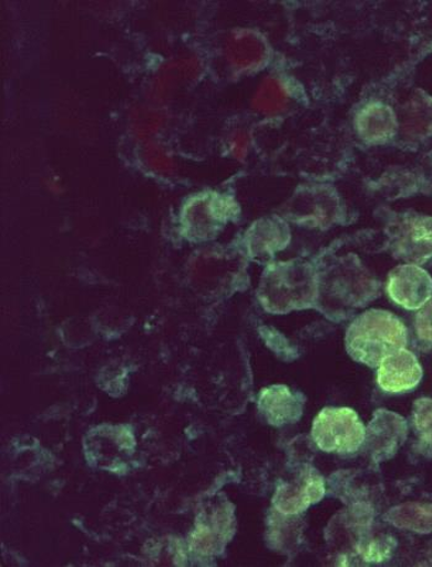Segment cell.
Returning a JSON list of instances; mask_svg holds the SVG:
<instances>
[{
  "label": "cell",
  "instance_id": "8fae6325",
  "mask_svg": "<svg viewBox=\"0 0 432 567\" xmlns=\"http://www.w3.org/2000/svg\"><path fill=\"white\" fill-rule=\"evenodd\" d=\"M423 379V368L418 358L401 349L383 359L377 368V383L388 394H403L415 389Z\"/></svg>",
  "mask_w": 432,
  "mask_h": 567
},
{
  "label": "cell",
  "instance_id": "3957f363",
  "mask_svg": "<svg viewBox=\"0 0 432 567\" xmlns=\"http://www.w3.org/2000/svg\"><path fill=\"white\" fill-rule=\"evenodd\" d=\"M408 343V330L392 312L372 309L364 311L349 326L344 336L346 352L354 362L378 368L383 359Z\"/></svg>",
  "mask_w": 432,
  "mask_h": 567
},
{
  "label": "cell",
  "instance_id": "ac0fdd59",
  "mask_svg": "<svg viewBox=\"0 0 432 567\" xmlns=\"http://www.w3.org/2000/svg\"><path fill=\"white\" fill-rule=\"evenodd\" d=\"M415 327L419 340L432 347V298L416 315Z\"/></svg>",
  "mask_w": 432,
  "mask_h": 567
},
{
  "label": "cell",
  "instance_id": "ba28073f",
  "mask_svg": "<svg viewBox=\"0 0 432 567\" xmlns=\"http://www.w3.org/2000/svg\"><path fill=\"white\" fill-rule=\"evenodd\" d=\"M408 435L407 421L392 411L377 410L366 427L363 452L374 463H383L397 454Z\"/></svg>",
  "mask_w": 432,
  "mask_h": 567
},
{
  "label": "cell",
  "instance_id": "7c38bea8",
  "mask_svg": "<svg viewBox=\"0 0 432 567\" xmlns=\"http://www.w3.org/2000/svg\"><path fill=\"white\" fill-rule=\"evenodd\" d=\"M306 399L286 385L266 388L258 396V410L275 427L294 424L302 416Z\"/></svg>",
  "mask_w": 432,
  "mask_h": 567
},
{
  "label": "cell",
  "instance_id": "2e32d148",
  "mask_svg": "<svg viewBox=\"0 0 432 567\" xmlns=\"http://www.w3.org/2000/svg\"><path fill=\"white\" fill-rule=\"evenodd\" d=\"M387 522L399 529L420 534L432 532V505L409 503L389 509Z\"/></svg>",
  "mask_w": 432,
  "mask_h": 567
},
{
  "label": "cell",
  "instance_id": "52a82bcc",
  "mask_svg": "<svg viewBox=\"0 0 432 567\" xmlns=\"http://www.w3.org/2000/svg\"><path fill=\"white\" fill-rule=\"evenodd\" d=\"M287 216L300 225L328 228L342 216L340 196L328 185L307 187L296 193L288 206Z\"/></svg>",
  "mask_w": 432,
  "mask_h": 567
},
{
  "label": "cell",
  "instance_id": "8992f818",
  "mask_svg": "<svg viewBox=\"0 0 432 567\" xmlns=\"http://www.w3.org/2000/svg\"><path fill=\"white\" fill-rule=\"evenodd\" d=\"M388 247L394 258L421 266L432 259V217L405 214L388 228Z\"/></svg>",
  "mask_w": 432,
  "mask_h": 567
},
{
  "label": "cell",
  "instance_id": "e0dca14e",
  "mask_svg": "<svg viewBox=\"0 0 432 567\" xmlns=\"http://www.w3.org/2000/svg\"><path fill=\"white\" fill-rule=\"evenodd\" d=\"M413 420L421 442L432 446V399H420L415 402Z\"/></svg>",
  "mask_w": 432,
  "mask_h": 567
},
{
  "label": "cell",
  "instance_id": "30bf717a",
  "mask_svg": "<svg viewBox=\"0 0 432 567\" xmlns=\"http://www.w3.org/2000/svg\"><path fill=\"white\" fill-rule=\"evenodd\" d=\"M387 292L399 307L410 311L420 310L432 298V278L420 266H398L389 272Z\"/></svg>",
  "mask_w": 432,
  "mask_h": 567
},
{
  "label": "cell",
  "instance_id": "277c9868",
  "mask_svg": "<svg viewBox=\"0 0 432 567\" xmlns=\"http://www.w3.org/2000/svg\"><path fill=\"white\" fill-rule=\"evenodd\" d=\"M366 425L349 408H326L312 421L311 439L326 453L349 455L362 449Z\"/></svg>",
  "mask_w": 432,
  "mask_h": 567
},
{
  "label": "cell",
  "instance_id": "5bb4252c",
  "mask_svg": "<svg viewBox=\"0 0 432 567\" xmlns=\"http://www.w3.org/2000/svg\"><path fill=\"white\" fill-rule=\"evenodd\" d=\"M233 527V512L226 507L215 509L212 515L199 520L192 538V549L202 555L222 551Z\"/></svg>",
  "mask_w": 432,
  "mask_h": 567
},
{
  "label": "cell",
  "instance_id": "7a4b0ae2",
  "mask_svg": "<svg viewBox=\"0 0 432 567\" xmlns=\"http://www.w3.org/2000/svg\"><path fill=\"white\" fill-rule=\"evenodd\" d=\"M318 267L291 259L269 265L258 288L264 309L276 315L315 309L318 300Z\"/></svg>",
  "mask_w": 432,
  "mask_h": 567
},
{
  "label": "cell",
  "instance_id": "9a60e30c",
  "mask_svg": "<svg viewBox=\"0 0 432 567\" xmlns=\"http://www.w3.org/2000/svg\"><path fill=\"white\" fill-rule=\"evenodd\" d=\"M356 130L364 142L381 144L395 133L397 122L391 109L382 104L366 106L354 122Z\"/></svg>",
  "mask_w": 432,
  "mask_h": 567
},
{
  "label": "cell",
  "instance_id": "5b68a950",
  "mask_svg": "<svg viewBox=\"0 0 432 567\" xmlns=\"http://www.w3.org/2000/svg\"><path fill=\"white\" fill-rule=\"evenodd\" d=\"M239 205L233 196L204 193L193 198L183 212V226L187 236L196 241H208L235 219Z\"/></svg>",
  "mask_w": 432,
  "mask_h": 567
},
{
  "label": "cell",
  "instance_id": "4fadbf2b",
  "mask_svg": "<svg viewBox=\"0 0 432 567\" xmlns=\"http://www.w3.org/2000/svg\"><path fill=\"white\" fill-rule=\"evenodd\" d=\"M289 243V226L280 217H266L255 223L245 236L246 252L256 260L274 258Z\"/></svg>",
  "mask_w": 432,
  "mask_h": 567
},
{
  "label": "cell",
  "instance_id": "9c48e42d",
  "mask_svg": "<svg viewBox=\"0 0 432 567\" xmlns=\"http://www.w3.org/2000/svg\"><path fill=\"white\" fill-rule=\"evenodd\" d=\"M327 495L326 480L315 467L305 466L291 482L280 484L274 506L280 515L299 516Z\"/></svg>",
  "mask_w": 432,
  "mask_h": 567
},
{
  "label": "cell",
  "instance_id": "6da1fadb",
  "mask_svg": "<svg viewBox=\"0 0 432 567\" xmlns=\"http://www.w3.org/2000/svg\"><path fill=\"white\" fill-rule=\"evenodd\" d=\"M316 310L332 321L348 320L380 296V282L358 256L333 258L318 267Z\"/></svg>",
  "mask_w": 432,
  "mask_h": 567
}]
</instances>
